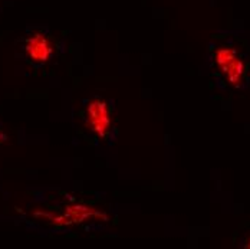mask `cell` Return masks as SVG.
<instances>
[{
    "label": "cell",
    "mask_w": 250,
    "mask_h": 249,
    "mask_svg": "<svg viewBox=\"0 0 250 249\" xmlns=\"http://www.w3.org/2000/svg\"><path fill=\"white\" fill-rule=\"evenodd\" d=\"M86 121L100 138H105L111 128V111L108 104L101 98L89 101L86 105Z\"/></svg>",
    "instance_id": "cell-2"
},
{
    "label": "cell",
    "mask_w": 250,
    "mask_h": 249,
    "mask_svg": "<svg viewBox=\"0 0 250 249\" xmlns=\"http://www.w3.org/2000/svg\"><path fill=\"white\" fill-rule=\"evenodd\" d=\"M26 56L35 64H45L53 55V44L49 36L41 30L32 32L25 41Z\"/></svg>",
    "instance_id": "cell-3"
},
{
    "label": "cell",
    "mask_w": 250,
    "mask_h": 249,
    "mask_svg": "<svg viewBox=\"0 0 250 249\" xmlns=\"http://www.w3.org/2000/svg\"><path fill=\"white\" fill-rule=\"evenodd\" d=\"M0 138H3V140H6V136H3V134L0 133ZM0 143H1V140H0Z\"/></svg>",
    "instance_id": "cell-5"
},
{
    "label": "cell",
    "mask_w": 250,
    "mask_h": 249,
    "mask_svg": "<svg viewBox=\"0 0 250 249\" xmlns=\"http://www.w3.org/2000/svg\"><path fill=\"white\" fill-rule=\"evenodd\" d=\"M243 247H245V248L250 249V236L248 238V239H246V241H245V245H243Z\"/></svg>",
    "instance_id": "cell-4"
},
{
    "label": "cell",
    "mask_w": 250,
    "mask_h": 249,
    "mask_svg": "<svg viewBox=\"0 0 250 249\" xmlns=\"http://www.w3.org/2000/svg\"><path fill=\"white\" fill-rule=\"evenodd\" d=\"M214 62L230 85L239 87L242 84L248 67L234 46L231 45L219 46L214 52Z\"/></svg>",
    "instance_id": "cell-1"
}]
</instances>
